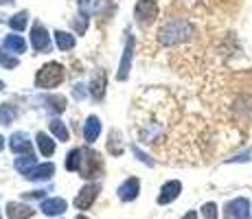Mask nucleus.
<instances>
[{
    "mask_svg": "<svg viewBox=\"0 0 252 219\" xmlns=\"http://www.w3.org/2000/svg\"><path fill=\"white\" fill-rule=\"evenodd\" d=\"M48 127H51V131L53 134H55V138L57 140H62V143H66V140L70 138V131H68V127H66L64 123H62V121H51V125H48Z\"/></svg>",
    "mask_w": 252,
    "mask_h": 219,
    "instance_id": "4be33fe9",
    "label": "nucleus"
},
{
    "mask_svg": "<svg viewBox=\"0 0 252 219\" xmlns=\"http://www.w3.org/2000/svg\"><path fill=\"white\" fill-rule=\"evenodd\" d=\"M4 213H7L9 219H31L35 215V211L29 204H22V202H9Z\"/></svg>",
    "mask_w": 252,
    "mask_h": 219,
    "instance_id": "4468645a",
    "label": "nucleus"
},
{
    "mask_svg": "<svg viewBox=\"0 0 252 219\" xmlns=\"http://www.w3.org/2000/svg\"><path fill=\"white\" fill-rule=\"evenodd\" d=\"M193 37V24L189 20H169L158 33V42L162 46H178L182 42H189Z\"/></svg>",
    "mask_w": 252,
    "mask_h": 219,
    "instance_id": "f257e3e1",
    "label": "nucleus"
},
{
    "mask_svg": "<svg viewBox=\"0 0 252 219\" xmlns=\"http://www.w3.org/2000/svg\"><path fill=\"white\" fill-rule=\"evenodd\" d=\"M132 152H134V156H136V158H138V160H140V162H143V164H147V167H154V160L149 158V156L145 154V152H143V149H140V147H136V145H132Z\"/></svg>",
    "mask_w": 252,
    "mask_h": 219,
    "instance_id": "cd10ccee",
    "label": "nucleus"
},
{
    "mask_svg": "<svg viewBox=\"0 0 252 219\" xmlns=\"http://www.w3.org/2000/svg\"><path fill=\"white\" fill-rule=\"evenodd\" d=\"M0 219H2V213H0Z\"/></svg>",
    "mask_w": 252,
    "mask_h": 219,
    "instance_id": "58836bf2",
    "label": "nucleus"
},
{
    "mask_svg": "<svg viewBox=\"0 0 252 219\" xmlns=\"http://www.w3.org/2000/svg\"><path fill=\"white\" fill-rule=\"evenodd\" d=\"M79 20H75V29H77V33H84L86 31V27H88V20H86V13L84 16H77Z\"/></svg>",
    "mask_w": 252,
    "mask_h": 219,
    "instance_id": "473e14b6",
    "label": "nucleus"
},
{
    "mask_svg": "<svg viewBox=\"0 0 252 219\" xmlns=\"http://www.w3.org/2000/svg\"><path fill=\"white\" fill-rule=\"evenodd\" d=\"M86 94H88V90H86V86L84 84H75V88H72V96L75 99H86Z\"/></svg>",
    "mask_w": 252,
    "mask_h": 219,
    "instance_id": "7c9ffc66",
    "label": "nucleus"
},
{
    "mask_svg": "<svg viewBox=\"0 0 252 219\" xmlns=\"http://www.w3.org/2000/svg\"><path fill=\"white\" fill-rule=\"evenodd\" d=\"M35 140H37V147H40V154L42 156H53L55 154V140L53 138H48V134H44V131H40V134L35 136Z\"/></svg>",
    "mask_w": 252,
    "mask_h": 219,
    "instance_id": "a211bd4d",
    "label": "nucleus"
},
{
    "mask_svg": "<svg viewBox=\"0 0 252 219\" xmlns=\"http://www.w3.org/2000/svg\"><path fill=\"white\" fill-rule=\"evenodd\" d=\"M31 46H33V51H37V53L51 51V35H48V31L40 22H35L31 29Z\"/></svg>",
    "mask_w": 252,
    "mask_h": 219,
    "instance_id": "0eeeda50",
    "label": "nucleus"
},
{
    "mask_svg": "<svg viewBox=\"0 0 252 219\" xmlns=\"http://www.w3.org/2000/svg\"><path fill=\"white\" fill-rule=\"evenodd\" d=\"M66 208H68V204H66V199L62 197H44L40 204V211L44 213L46 217H57V215H64Z\"/></svg>",
    "mask_w": 252,
    "mask_h": 219,
    "instance_id": "9b49d317",
    "label": "nucleus"
},
{
    "mask_svg": "<svg viewBox=\"0 0 252 219\" xmlns=\"http://www.w3.org/2000/svg\"><path fill=\"white\" fill-rule=\"evenodd\" d=\"M75 219H88V217H86V215H77Z\"/></svg>",
    "mask_w": 252,
    "mask_h": 219,
    "instance_id": "c9c22d12",
    "label": "nucleus"
},
{
    "mask_svg": "<svg viewBox=\"0 0 252 219\" xmlns=\"http://www.w3.org/2000/svg\"><path fill=\"white\" fill-rule=\"evenodd\" d=\"M4 147V143H2V136H0V149H2Z\"/></svg>",
    "mask_w": 252,
    "mask_h": 219,
    "instance_id": "e433bc0d",
    "label": "nucleus"
},
{
    "mask_svg": "<svg viewBox=\"0 0 252 219\" xmlns=\"http://www.w3.org/2000/svg\"><path fill=\"white\" fill-rule=\"evenodd\" d=\"M101 134V121L96 119V116H88L84 123V138L88 140V143H94L96 138H99Z\"/></svg>",
    "mask_w": 252,
    "mask_h": 219,
    "instance_id": "2eb2a0df",
    "label": "nucleus"
},
{
    "mask_svg": "<svg viewBox=\"0 0 252 219\" xmlns=\"http://www.w3.org/2000/svg\"><path fill=\"white\" fill-rule=\"evenodd\" d=\"M2 46L11 53H24L27 51V44H24V40L20 35H7L4 42H2Z\"/></svg>",
    "mask_w": 252,
    "mask_h": 219,
    "instance_id": "412c9836",
    "label": "nucleus"
},
{
    "mask_svg": "<svg viewBox=\"0 0 252 219\" xmlns=\"http://www.w3.org/2000/svg\"><path fill=\"white\" fill-rule=\"evenodd\" d=\"M108 152L112 156H121L123 154V145H121V136L116 134V131H112L110 134V140H108Z\"/></svg>",
    "mask_w": 252,
    "mask_h": 219,
    "instance_id": "a878e982",
    "label": "nucleus"
},
{
    "mask_svg": "<svg viewBox=\"0 0 252 219\" xmlns=\"http://www.w3.org/2000/svg\"><path fill=\"white\" fill-rule=\"evenodd\" d=\"M0 64H2L4 68H16L18 60H16V57H9L7 53H0Z\"/></svg>",
    "mask_w": 252,
    "mask_h": 219,
    "instance_id": "c756f323",
    "label": "nucleus"
},
{
    "mask_svg": "<svg viewBox=\"0 0 252 219\" xmlns=\"http://www.w3.org/2000/svg\"><path fill=\"white\" fill-rule=\"evenodd\" d=\"M200 213H202V219H217L220 217V208H217L215 202H206L204 206L200 208Z\"/></svg>",
    "mask_w": 252,
    "mask_h": 219,
    "instance_id": "bb28decb",
    "label": "nucleus"
},
{
    "mask_svg": "<svg viewBox=\"0 0 252 219\" xmlns=\"http://www.w3.org/2000/svg\"><path fill=\"white\" fill-rule=\"evenodd\" d=\"M180 193H182V182H178V180H169V182L162 184L160 195H158V204H160V206H167V204L176 202V199L180 197Z\"/></svg>",
    "mask_w": 252,
    "mask_h": 219,
    "instance_id": "6e6552de",
    "label": "nucleus"
},
{
    "mask_svg": "<svg viewBox=\"0 0 252 219\" xmlns=\"http://www.w3.org/2000/svg\"><path fill=\"white\" fill-rule=\"evenodd\" d=\"M81 178L86 180H96L103 173V158L92 149H84V162H81Z\"/></svg>",
    "mask_w": 252,
    "mask_h": 219,
    "instance_id": "7ed1b4c3",
    "label": "nucleus"
},
{
    "mask_svg": "<svg viewBox=\"0 0 252 219\" xmlns=\"http://www.w3.org/2000/svg\"><path fill=\"white\" fill-rule=\"evenodd\" d=\"M37 164V158L33 154H24L20 158H16V162H13V167H16V171H20L22 175L29 171V169H33Z\"/></svg>",
    "mask_w": 252,
    "mask_h": 219,
    "instance_id": "6ab92c4d",
    "label": "nucleus"
},
{
    "mask_svg": "<svg viewBox=\"0 0 252 219\" xmlns=\"http://www.w3.org/2000/svg\"><path fill=\"white\" fill-rule=\"evenodd\" d=\"M132 55H134V37H132V35H127V40H125L123 60H121L119 72H116V77H119L121 81H125V79H127V75H129V66H132Z\"/></svg>",
    "mask_w": 252,
    "mask_h": 219,
    "instance_id": "f8f14e48",
    "label": "nucleus"
},
{
    "mask_svg": "<svg viewBox=\"0 0 252 219\" xmlns=\"http://www.w3.org/2000/svg\"><path fill=\"white\" fill-rule=\"evenodd\" d=\"M9 2H13V0H0V4H9Z\"/></svg>",
    "mask_w": 252,
    "mask_h": 219,
    "instance_id": "f704fd0d",
    "label": "nucleus"
},
{
    "mask_svg": "<svg viewBox=\"0 0 252 219\" xmlns=\"http://www.w3.org/2000/svg\"><path fill=\"white\" fill-rule=\"evenodd\" d=\"M2 86H4V84H2V81H0V90H2Z\"/></svg>",
    "mask_w": 252,
    "mask_h": 219,
    "instance_id": "4c0bfd02",
    "label": "nucleus"
},
{
    "mask_svg": "<svg viewBox=\"0 0 252 219\" xmlns=\"http://www.w3.org/2000/svg\"><path fill=\"white\" fill-rule=\"evenodd\" d=\"M140 191V180L138 178H127L119 188H116V195H119L121 202H134L138 197Z\"/></svg>",
    "mask_w": 252,
    "mask_h": 219,
    "instance_id": "9d476101",
    "label": "nucleus"
},
{
    "mask_svg": "<svg viewBox=\"0 0 252 219\" xmlns=\"http://www.w3.org/2000/svg\"><path fill=\"white\" fill-rule=\"evenodd\" d=\"M182 219H197V213H195V211H189V213H187V215H184Z\"/></svg>",
    "mask_w": 252,
    "mask_h": 219,
    "instance_id": "72a5a7b5",
    "label": "nucleus"
},
{
    "mask_svg": "<svg viewBox=\"0 0 252 219\" xmlns=\"http://www.w3.org/2000/svg\"><path fill=\"white\" fill-rule=\"evenodd\" d=\"M64 81V66L57 64V62H51V64H44L37 70V77H35V86L37 88H57Z\"/></svg>",
    "mask_w": 252,
    "mask_h": 219,
    "instance_id": "f03ea898",
    "label": "nucleus"
},
{
    "mask_svg": "<svg viewBox=\"0 0 252 219\" xmlns=\"http://www.w3.org/2000/svg\"><path fill=\"white\" fill-rule=\"evenodd\" d=\"M55 40H57V46H60V51H72V48H75V37H72L70 33L57 31L55 33Z\"/></svg>",
    "mask_w": 252,
    "mask_h": 219,
    "instance_id": "5701e85b",
    "label": "nucleus"
},
{
    "mask_svg": "<svg viewBox=\"0 0 252 219\" xmlns=\"http://www.w3.org/2000/svg\"><path fill=\"white\" fill-rule=\"evenodd\" d=\"M13 119H16V108H13L11 103H2V105H0V123L9 125V123H13Z\"/></svg>",
    "mask_w": 252,
    "mask_h": 219,
    "instance_id": "393cba45",
    "label": "nucleus"
},
{
    "mask_svg": "<svg viewBox=\"0 0 252 219\" xmlns=\"http://www.w3.org/2000/svg\"><path fill=\"white\" fill-rule=\"evenodd\" d=\"M99 193H101V184L99 182L86 184V187L79 191V195L75 197V206L79 208V211H88L92 204H94V199H96Z\"/></svg>",
    "mask_w": 252,
    "mask_h": 219,
    "instance_id": "423d86ee",
    "label": "nucleus"
},
{
    "mask_svg": "<svg viewBox=\"0 0 252 219\" xmlns=\"http://www.w3.org/2000/svg\"><path fill=\"white\" fill-rule=\"evenodd\" d=\"M27 22H29V13L27 11H18L16 16L9 18V27H11L13 31H24V29H27Z\"/></svg>",
    "mask_w": 252,
    "mask_h": 219,
    "instance_id": "b1692460",
    "label": "nucleus"
},
{
    "mask_svg": "<svg viewBox=\"0 0 252 219\" xmlns=\"http://www.w3.org/2000/svg\"><path fill=\"white\" fill-rule=\"evenodd\" d=\"M42 103H46V110L53 112V114H62L66 110V96H62V94L42 96Z\"/></svg>",
    "mask_w": 252,
    "mask_h": 219,
    "instance_id": "dca6fc26",
    "label": "nucleus"
},
{
    "mask_svg": "<svg viewBox=\"0 0 252 219\" xmlns=\"http://www.w3.org/2000/svg\"><path fill=\"white\" fill-rule=\"evenodd\" d=\"M250 149L248 152H244V154H239V156H235V158H228L226 162H250Z\"/></svg>",
    "mask_w": 252,
    "mask_h": 219,
    "instance_id": "2f4dec72",
    "label": "nucleus"
},
{
    "mask_svg": "<svg viewBox=\"0 0 252 219\" xmlns=\"http://www.w3.org/2000/svg\"><path fill=\"white\" fill-rule=\"evenodd\" d=\"M81 162H84V149H72V152L66 156V171H81Z\"/></svg>",
    "mask_w": 252,
    "mask_h": 219,
    "instance_id": "f3484780",
    "label": "nucleus"
},
{
    "mask_svg": "<svg viewBox=\"0 0 252 219\" xmlns=\"http://www.w3.org/2000/svg\"><path fill=\"white\" fill-rule=\"evenodd\" d=\"M9 149H11L13 154H33V147H31V138H29L24 131H16V134L9 138Z\"/></svg>",
    "mask_w": 252,
    "mask_h": 219,
    "instance_id": "ddd939ff",
    "label": "nucleus"
},
{
    "mask_svg": "<svg viewBox=\"0 0 252 219\" xmlns=\"http://www.w3.org/2000/svg\"><path fill=\"white\" fill-rule=\"evenodd\" d=\"M134 16L140 27H149L158 16V4L156 0H138L136 7H134Z\"/></svg>",
    "mask_w": 252,
    "mask_h": 219,
    "instance_id": "39448f33",
    "label": "nucleus"
},
{
    "mask_svg": "<svg viewBox=\"0 0 252 219\" xmlns=\"http://www.w3.org/2000/svg\"><path fill=\"white\" fill-rule=\"evenodd\" d=\"M46 193L44 188H37V191H29V193H22V199H44L46 197Z\"/></svg>",
    "mask_w": 252,
    "mask_h": 219,
    "instance_id": "c85d7f7f",
    "label": "nucleus"
},
{
    "mask_svg": "<svg viewBox=\"0 0 252 219\" xmlns=\"http://www.w3.org/2000/svg\"><path fill=\"white\" fill-rule=\"evenodd\" d=\"M90 90L96 101L103 99V94H105V75L103 72H96L94 75V79H92V84H90Z\"/></svg>",
    "mask_w": 252,
    "mask_h": 219,
    "instance_id": "aec40b11",
    "label": "nucleus"
},
{
    "mask_svg": "<svg viewBox=\"0 0 252 219\" xmlns=\"http://www.w3.org/2000/svg\"><path fill=\"white\" fill-rule=\"evenodd\" d=\"M55 175V164L53 162H42V164H35L33 169H29L24 173V178L31 180V182H46Z\"/></svg>",
    "mask_w": 252,
    "mask_h": 219,
    "instance_id": "1a4fd4ad",
    "label": "nucleus"
},
{
    "mask_svg": "<svg viewBox=\"0 0 252 219\" xmlns=\"http://www.w3.org/2000/svg\"><path fill=\"white\" fill-rule=\"evenodd\" d=\"M250 215L252 206L248 197H235L224 206V219H250Z\"/></svg>",
    "mask_w": 252,
    "mask_h": 219,
    "instance_id": "20e7f679",
    "label": "nucleus"
}]
</instances>
